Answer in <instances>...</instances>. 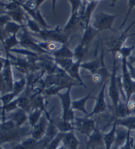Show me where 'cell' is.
<instances>
[{
    "label": "cell",
    "instance_id": "obj_1",
    "mask_svg": "<svg viewBox=\"0 0 135 149\" xmlns=\"http://www.w3.org/2000/svg\"><path fill=\"white\" fill-rule=\"evenodd\" d=\"M117 17V14L109 15L104 11L98 12L94 15L92 25L99 33L104 31H111L112 25Z\"/></svg>",
    "mask_w": 135,
    "mask_h": 149
},
{
    "label": "cell",
    "instance_id": "obj_2",
    "mask_svg": "<svg viewBox=\"0 0 135 149\" xmlns=\"http://www.w3.org/2000/svg\"><path fill=\"white\" fill-rule=\"evenodd\" d=\"M38 34L44 41L55 42L62 44H66L69 42V36L59 26H57L53 30L43 29Z\"/></svg>",
    "mask_w": 135,
    "mask_h": 149
},
{
    "label": "cell",
    "instance_id": "obj_3",
    "mask_svg": "<svg viewBox=\"0 0 135 149\" xmlns=\"http://www.w3.org/2000/svg\"><path fill=\"white\" fill-rule=\"evenodd\" d=\"M134 24H135V21L130 24L125 31L121 32V33L115 32L113 35L110 36L107 38V45L111 48V51L115 53L122 48L126 40L131 36V34H128V31L133 26Z\"/></svg>",
    "mask_w": 135,
    "mask_h": 149
},
{
    "label": "cell",
    "instance_id": "obj_4",
    "mask_svg": "<svg viewBox=\"0 0 135 149\" xmlns=\"http://www.w3.org/2000/svg\"><path fill=\"white\" fill-rule=\"evenodd\" d=\"M63 30L68 36L76 34L77 32L79 31V30L84 31L81 18L79 15V12L78 13L71 14L68 23H67Z\"/></svg>",
    "mask_w": 135,
    "mask_h": 149
},
{
    "label": "cell",
    "instance_id": "obj_5",
    "mask_svg": "<svg viewBox=\"0 0 135 149\" xmlns=\"http://www.w3.org/2000/svg\"><path fill=\"white\" fill-rule=\"evenodd\" d=\"M20 44L22 46L26 47L33 49V50L36 51H41L44 52V50L42 49L40 46H39V44L37 41L33 38V37L31 36V33L26 30L23 29L22 33L21 34V37H20Z\"/></svg>",
    "mask_w": 135,
    "mask_h": 149
},
{
    "label": "cell",
    "instance_id": "obj_6",
    "mask_svg": "<svg viewBox=\"0 0 135 149\" xmlns=\"http://www.w3.org/2000/svg\"><path fill=\"white\" fill-rule=\"evenodd\" d=\"M25 25H21L18 24L15 22L9 21L8 23L6 24L3 28L1 29V40L6 39L7 37L12 35V34H17L20 29L22 28H24Z\"/></svg>",
    "mask_w": 135,
    "mask_h": 149
},
{
    "label": "cell",
    "instance_id": "obj_7",
    "mask_svg": "<svg viewBox=\"0 0 135 149\" xmlns=\"http://www.w3.org/2000/svg\"><path fill=\"white\" fill-rule=\"evenodd\" d=\"M98 33L99 32L92 26V24H90L88 28L84 30V33L83 37H82V40L81 44L82 46L88 48L89 44H90V42L93 40L95 36H96Z\"/></svg>",
    "mask_w": 135,
    "mask_h": 149
},
{
    "label": "cell",
    "instance_id": "obj_8",
    "mask_svg": "<svg viewBox=\"0 0 135 149\" xmlns=\"http://www.w3.org/2000/svg\"><path fill=\"white\" fill-rule=\"evenodd\" d=\"M4 13L8 15L11 17V19H13L14 21L19 23V24L24 25L23 23H22V21L25 19L26 13L24 11V9L22 8V6L17 9L4 11Z\"/></svg>",
    "mask_w": 135,
    "mask_h": 149
},
{
    "label": "cell",
    "instance_id": "obj_9",
    "mask_svg": "<svg viewBox=\"0 0 135 149\" xmlns=\"http://www.w3.org/2000/svg\"><path fill=\"white\" fill-rule=\"evenodd\" d=\"M46 0H26V3L22 5V7L28 13L30 11H36L39 10V7Z\"/></svg>",
    "mask_w": 135,
    "mask_h": 149
},
{
    "label": "cell",
    "instance_id": "obj_10",
    "mask_svg": "<svg viewBox=\"0 0 135 149\" xmlns=\"http://www.w3.org/2000/svg\"><path fill=\"white\" fill-rule=\"evenodd\" d=\"M16 34H12V35L8 36L6 39L2 40H1L2 43H3L5 49L7 50V52H8L9 49H11L12 47L16 46L20 43V42L17 40V39L16 38Z\"/></svg>",
    "mask_w": 135,
    "mask_h": 149
},
{
    "label": "cell",
    "instance_id": "obj_11",
    "mask_svg": "<svg viewBox=\"0 0 135 149\" xmlns=\"http://www.w3.org/2000/svg\"><path fill=\"white\" fill-rule=\"evenodd\" d=\"M38 44L42 48H43L49 52H56L59 49L58 44L55 42L45 41L43 42H38Z\"/></svg>",
    "mask_w": 135,
    "mask_h": 149
},
{
    "label": "cell",
    "instance_id": "obj_12",
    "mask_svg": "<svg viewBox=\"0 0 135 149\" xmlns=\"http://www.w3.org/2000/svg\"><path fill=\"white\" fill-rule=\"evenodd\" d=\"M25 19H26V22H27L26 26H29L30 29L32 30V31L36 33H39L40 32L42 29H40L39 24H38V22H36L35 20H32L30 19L28 15V13H26Z\"/></svg>",
    "mask_w": 135,
    "mask_h": 149
},
{
    "label": "cell",
    "instance_id": "obj_13",
    "mask_svg": "<svg viewBox=\"0 0 135 149\" xmlns=\"http://www.w3.org/2000/svg\"><path fill=\"white\" fill-rule=\"evenodd\" d=\"M71 6V14L78 13L82 6L81 0H69Z\"/></svg>",
    "mask_w": 135,
    "mask_h": 149
},
{
    "label": "cell",
    "instance_id": "obj_14",
    "mask_svg": "<svg viewBox=\"0 0 135 149\" xmlns=\"http://www.w3.org/2000/svg\"><path fill=\"white\" fill-rule=\"evenodd\" d=\"M134 7H135V0H129L128 11H127V13L126 14V16H125V17L123 21H122V23L121 24V26H120V27H119L120 30H121V29L122 30V29L123 28V26H125V24L127 19H128V18H129L130 14H131V11Z\"/></svg>",
    "mask_w": 135,
    "mask_h": 149
},
{
    "label": "cell",
    "instance_id": "obj_15",
    "mask_svg": "<svg viewBox=\"0 0 135 149\" xmlns=\"http://www.w3.org/2000/svg\"><path fill=\"white\" fill-rule=\"evenodd\" d=\"M11 20V18L8 15H3L1 13V29L3 28V27L6 25L7 23H8Z\"/></svg>",
    "mask_w": 135,
    "mask_h": 149
},
{
    "label": "cell",
    "instance_id": "obj_16",
    "mask_svg": "<svg viewBox=\"0 0 135 149\" xmlns=\"http://www.w3.org/2000/svg\"><path fill=\"white\" fill-rule=\"evenodd\" d=\"M57 0H52V10H53L54 15H56V3Z\"/></svg>",
    "mask_w": 135,
    "mask_h": 149
},
{
    "label": "cell",
    "instance_id": "obj_17",
    "mask_svg": "<svg viewBox=\"0 0 135 149\" xmlns=\"http://www.w3.org/2000/svg\"><path fill=\"white\" fill-rule=\"evenodd\" d=\"M128 106H129V108L130 109H133L135 108V103L134 102H130Z\"/></svg>",
    "mask_w": 135,
    "mask_h": 149
},
{
    "label": "cell",
    "instance_id": "obj_18",
    "mask_svg": "<svg viewBox=\"0 0 135 149\" xmlns=\"http://www.w3.org/2000/svg\"><path fill=\"white\" fill-rule=\"evenodd\" d=\"M117 1V0H112V2H111V4L109 5L110 7H113L115 5H116V3Z\"/></svg>",
    "mask_w": 135,
    "mask_h": 149
},
{
    "label": "cell",
    "instance_id": "obj_19",
    "mask_svg": "<svg viewBox=\"0 0 135 149\" xmlns=\"http://www.w3.org/2000/svg\"><path fill=\"white\" fill-rule=\"evenodd\" d=\"M84 1L91 2V1H100V0H84Z\"/></svg>",
    "mask_w": 135,
    "mask_h": 149
},
{
    "label": "cell",
    "instance_id": "obj_20",
    "mask_svg": "<svg viewBox=\"0 0 135 149\" xmlns=\"http://www.w3.org/2000/svg\"><path fill=\"white\" fill-rule=\"evenodd\" d=\"M132 76L134 77L135 78V70H133L132 71Z\"/></svg>",
    "mask_w": 135,
    "mask_h": 149
},
{
    "label": "cell",
    "instance_id": "obj_21",
    "mask_svg": "<svg viewBox=\"0 0 135 149\" xmlns=\"http://www.w3.org/2000/svg\"><path fill=\"white\" fill-rule=\"evenodd\" d=\"M134 35H135V33H133V34H131V36H134Z\"/></svg>",
    "mask_w": 135,
    "mask_h": 149
},
{
    "label": "cell",
    "instance_id": "obj_22",
    "mask_svg": "<svg viewBox=\"0 0 135 149\" xmlns=\"http://www.w3.org/2000/svg\"><path fill=\"white\" fill-rule=\"evenodd\" d=\"M134 60H135V58H134Z\"/></svg>",
    "mask_w": 135,
    "mask_h": 149
}]
</instances>
